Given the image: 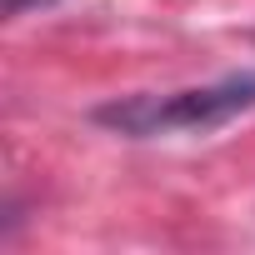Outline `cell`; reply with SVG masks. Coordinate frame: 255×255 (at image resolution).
I'll return each instance as SVG.
<instances>
[{
    "label": "cell",
    "mask_w": 255,
    "mask_h": 255,
    "mask_svg": "<svg viewBox=\"0 0 255 255\" xmlns=\"http://www.w3.org/2000/svg\"><path fill=\"white\" fill-rule=\"evenodd\" d=\"M255 110V70L210 80V85H190V90H170V95H125L110 105H95L90 120L105 125L115 135H130V140H150V135H205L220 130L235 115Z\"/></svg>",
    "instance_id": "1"
},
{
    "label": "cell",
    "mask_w": 255,
    "mask_h": 255,
    "mask_svg": "<svg viewBox=\"0 0 255 255\" xmlns=\"http://www.w3.org/2000/svg\"><path fill=\"white\" fill-rule=\"evenodd\" d=\"M5 5V15H25V10H45V5H55V0H0Z\"/></svg>",
    "instance_id": "2"
}]
</instances>
